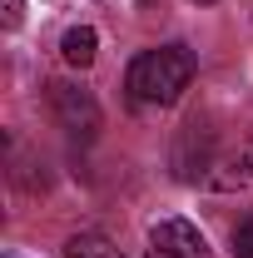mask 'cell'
Instances as JSON below:
<instances>
[{
    "instance_id": "5b68a950",
    "label": "cell",
    "mask_w": 253,
    "mask_h": 258,
    "mask_svg": "<svg viewBox=\"0 0 253 258\" xmlns=\"http://www.w3.org/2000/svg\"><path fill=\"white\" fill-rule=\"evenodd\" d=\"M95 50H99V35L90 25H75V30H65L60 40V55L70 70H85V64H95Z\"/></svg>"
},
{
    "instance_id": "52a82bcc",
    "label": "cell",
    "mask_w": 253,
    "mask_h": 258,
    "mask_svg": "<svg viewBox=\"0 0 253 258\" xmlns=\"http://www.w3.org/2000/svg\"><path fill=\"white\" fill-rule=\"evenodd\" d=\"M233 253H238V258H253V214L238 224V233H233Z\"/></svg>"
},
{
    "instance_id": "9c48e42d",
    "label": "cell",
    "mask_w": 253,
    "mask_h": 258,
    "mask_svg": "<svg viewBox=\"0 0 253 258\" xmlns=\"http://www.w3.org/2000/svg\"><path fill=\"white\" fill-rule=\"evenodd\" d=\"M243 174L253 179V139H248V149H243Z\"/></svg>"
},
{
    "instance_id": "277c9868",
    "label": "cell",
    "mask_w": 253,
    "mask_h": 258,
    "mask_svg": "<svg viewBox=\"0 0 253 258\" xmlns=\"http://www.w3.org/2000/svg\"><path fill=\"white\" fill-rule=\"evenodd\" d=\"M149 248H159L169 258H209V243L189 219H159L149 228Z\"/></svg>"
},
{
    "instance_id": "6da1fadb",
    "label": "cell",
    "mask_w": 253,
    "mask_h": 258,
    "mask_svg": "<svg viewBox=\"0 0 253 258\" xmlns=\"http://www.w3.org/2000/svg\"><path fill=\"white\" fill-rule=\"evenodd\" d=\"M194 70H199L194 50H184V45H159V50L134 55V64H129V75H124V90H129L134 104L169 109L194 85Z\"/></svg>"
},
{
    "instance_id": "3957f363",
    "label": "cell",
    "mask_w": 253,
    "mask_h": 258,
    "mask_svg": "<svg viewBox=\"0 0 253 258\" xmlns=\"http://www.w3.org/2000/svg\"><path fill=\"white\" fill-rule=\"evenodd\" d=\"M209 169H214V129H209V119L194 114L174 139V179L199 184V179H209Z\"/></svg>"
},
{
    "instance_id": "8992f818",
    "label": "cell",
    "mask_w": 253,
    "mask_h": 258,
    "mask_svg": "<svg viewBox=\"0 0 253 258\" xmlns=\"http://www.w3.org/2000/svg\"><path fill=\"white\" fill-rule=\"evenodd\" d=\"M65 258H124L109 238H99V233H75L70 243H65Z\"/></svg>"
},
{
    "instance_id": "ba28073f",
    "label": "cell",
    "mask_w": 253,
    "mask_h": 258,
    "mask_svg": "<svg viewBox=\"0 0 253 258\" xmlns=\"http://www.w3.org/2000/svg\"><path fill=\"white\" fill-rule=\"evenodd\" d=\"M0 5H5V25L15 30V25H20V0H0Z\"/></svg>"
},
{
    "instance_id": "8fae6325",
    "label": "cell",
    "mask_w": 253,
    "mask_h": 258,
    "mask_svg": "<svg viewBox=\"0 0 253 258\" xmlns=\"http://www.w3.org/2000/svg\"><path fill=\"white\" fill-rule=\"evenodd\" d=\"M194 5H219V0H194Z\"/></svg>"
},
{
    "instance_id": "7a4b0ae2",
    "label": "cell",
    "mask_w": 253,
    "mask_h": 258,
    "mask_svg": "<svg viewBox=\"0 0 253 258\" xmlns=\"http://www.w3.org/2000/svg\"><path fill=\"white\" fill-rule=\"evenodd\" d=\"M50 104H55V119H60V129L70 134V139H95L99 134V104L95 95L85 90V85H70V80H60V85H50Z\"/></svg>"
},
{
    "instance_id": "30bf717a",
    "label": "cell",
    "mask_w": 253,
    "mask_h": 258,
    "mask_svg": "<svg viewBox=\"0 0 253 258\" xmlns=\"http://www.w3.org/2000/svg\"><path fill=\"white\" fill-rule=\"evenodd\" d=\"M149 258H169V253H159V248H149Z\"/></svg>"
}]
</instances>
